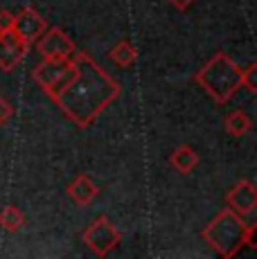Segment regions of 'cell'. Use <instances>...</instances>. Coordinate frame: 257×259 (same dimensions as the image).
Here are the masks:
<instances>
[{
  "label": "cell",
  "mask_w": 257,
  "mask_h": 259,
  "mask_svg": "<svg viewBox=\"0 0 257 259\" xmlns=\"http://www.w3.org/2000/svg\"><path fill=\"white\" fill-rule=\"evenodd\" d=\"M72 59L77 61L79 72L54 104L72 124L88 128L122 95V86L88 52L75 50Z\"/></svg>",
  "instance_id": "cell-1"
},
{
  "label": "cell",
  "mask_w": 257,
  "mask_h": 259,
  "mask_svg": "<svg viewBox=\"0 0 257 259\" xmlns=\"http://www.w3.org/2000/svg\"><path fill=\"white\" fill-rule=\"evenodd\" d=\"M241 68L226 52H217L210 61L194 74V81L215 99L217 106H224L241 88Z\"/></svg>",
  "instance_id": "cell-2"
},
{
  "label": "cell",
  "mask_w": 257,
  "mask_h": 259,
  "mask_svg": "<svg viewBox=\"0 0 257 259\" xmlns=\"http://www.w3.org/2000/svg\"><path fill=\"white\" fill-rule=\"evenodd\" d=\"M246 226L248 223H244V217L226 207L201 230V237L219 257L232 259L244 246Z\"/></svg>",
  "instance_id": "cell-3"
},
{
  "label": "cell",
  "mask_w": 257,
  "mask_h": 259,
  "mask_svg": "<svg viewBox=\"0 0 257 259\" xmlns=\"http://www.w3.org/2000/svg\"><path fill=\"white\" fill-rule=\"evenodd\" d=\"M77 72H79V66L75 59H70V57L68 59H43V63H38L32 70V77H34V81L38 83V88L54 102L59 95L70 86V81L77 77Z\"/></svg>",
  "instance_id": "cell-4"
},
{
  "label": "cell",
  "mask_w": 257,
  "mask_h": 259,
  "mask_svg": "<svg viewBox=\"0 0 257 259\" xmlns=\"http://www.w3.org/2000/svg\"><path fill=\"white\" fill-rule=\"evenodd\" d=\"M81 239H83V243H86V246L91 248L97 257H106L113 248L120 246L122 232L113 226L111 219H108L106 214H102V217H97L95 221H93L91 226L83 230Z\"/></svg>",
  "instance_id": "cell-5"
},
{
  "label": "cell",
  "mask_w": 257,
  "mask_h": 259,
  "mask_svg": "<svg viewBox=\"0 0 257 259\" xmlns=\"http://www.w3.org/2000/svg\"><path fill=\"white\" fill-rule=\"evenodd\" d=\"M34 43H36V52L43 59H68L77 50L72 38L59 27H48Z\"/></svg>",
  "instance_id": "cell-6"
},
{
  "label": "cell",
  "mask_w": 257,
  "mask_h": 259,
  "mask_svg": "<svg viewBox=\"0 0 257 259\" xmlns=\"http://www.w3.org/2000/svg\"><path fill=\"white\" fill-rule=\"evenodd\" d=\"M29 46L18 36L14 29H5L0 32V70L12 72L23 63V59L27 57Z\"/></svg>",
  "instance_id": "cell-7"
},
{
  "label": "cell",
  "mask_w": 257,
  "mask_h": 259,
  "mask_svg": "<svg viewBox=\"0 0 257 259\" xmlns=\"http://www.w3.org/2000/svg\"><path fill=\"white\" fill-rule=\"evenodd\" d=\"M12 29L27 43V46H34V41L48 29V23L34 7H23L18 14H14Z\"/></svg>",
  "instance_id": "cell-8"
},
{
  "label": "cell",
  "mask_w": 257,
  "mask_h": 259,
  "mask_svg": "<svg viewBox=\"0 0 257 259\" xmlns=\"http://www.w3.org/2000/svg\"><path fill=\"white\" fill-rule=\"evenodd\" d=\"M226 205L239 217H250L257 210V187L253 181H239L226 196Z\"/></svg>",
  "instance_id": "cell-9"
},
{
  "label": "cell",
  "mask_w": 257,
  "mask_h": 259,
  "mask_svg": "<svg viewBox=\"0 0 257 259\" xmlns=\"http://www.w3.org/2000/svg\"><path fill=\"white\" fill-rule=\"evenodd\" d=\"M68 196H70L72 203H77V205H91L93 201L97 198V185L95 181H93L91 176H86V174H79L75 181L68 185Z\"/></svg>",
  "instance_id": "cell-10"
},
{
  "label": "cell",
  "mask_w": 257,
  "mask_h": 259,
  "mask_svg": "<svg viewBox=\"0 0 257 259\" xmlns=\"http://www.w3.org/2000/svg\"><path fill=\"white\" fill-rule=\"evenodd\" d=\"M201 158L196 153V149H192L190 144H181L179 149H174V153L169 156V165L179 174H192L199 167Z\"/></svg>",
  "instance_id": "cell-11"
},
{
  "label": "cell",
  "mask_w": 257,
  "mask_h": 259,
  "mask_svg": "<svg viewBox=\"0 0 257 259\" xmlns=\"http://www.w3.org/2000/svg\"><path fill=\"white\" fill-rule=\"evenodd\" d=\"M108 59L120 68H131V66H136V61H138V50L128 38H120L117 46L108 52Z\"/></svg>",
  "instance_id": "cell-12"
},
{
  "label": "cell",
  "mask_w": 257,
  "mask_h": 259,
  "mask_svg": "<svg viewBox=\"0 0 257 259\" xmlns=\"http://www.w3.org/2000/svg\"><path fill=\"white\" fill-rule=\"evenodd\" d=\"M226 131H228V136L232 138H244L246 133H250V128H253V119H250L248 113L244 111H230L228 115H226V122H224Z\"/></svg>",
  "instance_id": "cell-13"
},
{
  "label": "cell",
  "mask_w": 257,
  "mask_h": 259,
  "mask_svg": "<svg viewBox=\"0 0 257 259\" xmlns=\"http://www.w3.org/2000/svg\"><path fill=\"white\" fill-rule=\"evenodd\" d=\"M25 226V214L18 210L16 205H7L0 212V228L7 232H18Z\"/></svg>",
  "instance_id": "cell-14"
},
{
  "label": "cell",
  "mask_w": 257,
  "mask_h": 259,
  "mask_svg": "<svg viewBox=\"0 0 257 259\" xmlns=\"http://www.w3.org/2000/svg\"><path fill=\"white\" fill-rule=\"evenodd\" d=\"M241 86H246L250 93H257V66L250 63L244 72H241Z\"/></svg>",
  "instance_id": "cell-15"
},
{
  "label": "cell",
  "mask_w": 257,
  "mask_h": 259,
  "mask_svg": "<svg viewBox=\"0 0 257 259\" xmlns=\"http://www.w3.org/2000/svg\"><path fill=\"white\" fill-rule=\"evenodd\" d=\"M12 117H14V108H12V104H9L5 97H0V128L7 126V124L12 122Z\"/></svg>",
  "instance_id": "cell-16"
},
{
  "label": "cell",
  "mask_w": 257,
  "mask_h": 259,
  "mask_svg": "<svg viewBox=\"0 0 257 259\" xmlns=\"http://www.w3.org/2000/svg\"><path fill=\"white\" fill-rule=\"evenodd\" d=\"M255 232H257V226H255V223H248V226H246V237H244V243H246V246H248V248H253V250H257Z\"/></svg>",
  "instance_id": "cell-17"
},
{
  "label": "cell",
  "mask_w": 257,
  "mask_h": 259,
  "mask_svg": "<svg viewBox=\"0 0 257 259\" xmlns=\"http://www.w3.org/2000/svg\"><path fill=\"white\" fill-rule=\"evenodd\" d=\"M12 23H14V14L7 12V9H0V32L12 29Z\"/></svg>",
  "instance_id": "cell-18"
},
{
  "label": "cell",
  "mask_w": 257,
  "mask_h": 259,
  "mask_svg": "<svg viewBox=\"0 0 257 259\" xmlns=\"http://www.w3.org/2000/svg\"><path fill=\"white\" fill-rule=\"evenodd\" d=\"M172 7H176L179 12H185V9H190L192 5H194V0H169Z\"/></svg>",
  "instance_id": "cell-19"
}]
</instances>
